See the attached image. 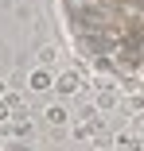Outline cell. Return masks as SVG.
Returning <instances> with one entry per match:
<instances>
[{
	"mask_svg": "<svg viewBox=\"0 0 144 151\" xmlns=\"http://www.w3.org/2000/svg\"><path fill=\"white\" fill-rule=\"evenodd\" d=\"M12 12H16V19H20V23H27V27L43 19V16H39V4H35V0H20V4H16Z\"/></svg>",
	"mask_w": 144,
	"mask_h": 151,
	"instance_id": "cell-5",
	"label": "cell"
},
{
	"mask_svg": "<svg viewBox=\"0 0 144 151\" xmlns=\"http://www.w3.org/2000/svg\"><path fill=\"white\" fill-rule=\"evenodd\" d=\"M12 139L31 143V139H35V116H31V120H12Z\"/></svg>",
	"mask_w": 144,
	"mask_h": 151,
	"instance_id": "cell-6",
	"label": "cell"
},
{
	"mask_svg": "<svg viewBox=\"0 0 144 151\" xmlns=\"http://www.w3.org/2000/svg\"><path fill=\"white\" fill-rule=\"evenodd\" d=\"M97 124H90V120H78V124L70 128V139H78V143H90V139H97Z\"/></svg>",
	"mask_w": 144,
	"mask_h": 151,
	"instance_id": "cell-7",
	"label": "cell"
},
{
	"mask_svg": "<svg viewBox=\"0 0 144 151\" xmlns=\"http://www.w3.org/2000/svg\"><path fill=\"white\" fill-rule=\"evenodd\" d=\"M39 47H47V23L43 19L31 23V50H39Z\"/></svg>",
	"mask_w": 144,
	"mask_h": 151,
	"instance_id": "cell-9",
	"label": "cell"
},
{
	"mask_svg": "<svg viewBox=\"0 0 144 151\" xmlns=\"http://www.w3.org/2000/svg\"><path fill=\"white\" fill-rule=\"evenodd\" d=\"M59 58H63V47H59V43H47V47L35 50V66H51V70H55V66H63Z\"/></svg>",
	"mask_w": 144,
	"mask_h": 151,
	"instance_id": "cell-4",
	"label": "cell"
},
{
	"mask_svg": "<svg viewBox=\"0 0 144 151\" xmlns=\"http://www.w3.org/2000/svg\"><path fill=\"white\" fill-rule=\"evenodd\" d=\"M86 89V78L70 66V70H59V78H55V97H82Z\"/></svg>",
	"mask_w": 144,
	"mask_h": 151,
	"instance_id": "cell-2",
	"label": "cell"
},
{
	"mask_svg": "<svg viewBox=\"0 0 144 151\" xmlns=\"http://www.w3.org/2000/svg\"><path fill=\"white\" fill-rule=\"evenodd\" d=\"M16 4H20V0H0V12H12Z\"/></svg>",
	"mask_w": 144,
	"mask_h": 151,
	"instance_id": "cell-13",
	"label": "cell"
},
{
	"mask_svg": "<svg viewBox=\"0 0 144 151\" xmlns=\"http://www.w3.org/2000/svg\"><path fill=\"white\" fill-rule=\"evenodd\" d=\"M8 93H12V81H8L4 74H0V97H8Z\"/></svg>",
	"mask_w": 144,
	"mask_h": 151,
	"instance_id": "cell-12",
	"label": "cell"
},
{
	"mask_svg": "<svg viewBox=\"0 0 144 151\" xmlns=\"http://www.w3.org/2000/svg\"><path fill=\"white\" fill-rule=\"evenodd\" d=\"M31 58H35V50H31V47H20V50H16V58H12V70L31 74V70H35V62H31Z\"/></svg>",
	"mask_w": 144,
	"mask_h": 151,
	"instance_id": "cell-8",
	"label": "cell"
},
{
	"mask_svg": "<svg viewBox=\"0 0 144 151\" xmlns=\"http://www.w3.org/2000/svg\"><path fill=\"white\" fill-rule=\"evenodd\" d=\"M12 58H16V50H12L8 43H0V74H4V78L12 74Z\"/></svg>",
	"mask_w": 144,
	"mask_h": 151,
	"instance_id": "cell-10",
	"label": "cell"
},
{
	"mask_svg": "<svg viewBox=\"0 0 144 151\" xmlns=\"http://www.w3.org/2000/svg\"><path fill=\"white\" fill-rule=\"evenodd\" d=\"M43 124H47V128L70 124V112H66V105H63V101H47V105H43Z\"/></svg>",
	"mask_w": 144,
	"mask_h": 151,
	"instance_id": "cell-3",
	"label": "cell"
},
{
	"mask_svg": "<svg viewBox=\"0 0 144 151\" xmlns=\"http://www.w3.org/2000/svg\"><path fill=\"white\" fill-rule=\"evenodd\" d=\"M8 120H12V105L0 97V124H8Z\"/></svg>",
	"mask_w": 144,
	"mask_h": 151,
	"instance_id": "cell-11",
	"label": "cell"
},
{
	"mask_svg": "<svg viewBox=\"0 0 144 151\" xmlns=\"http://www.w3.org/2000/svg\"><path fill=\"white\" fill-rule=\"evenodd\" d=\"M55 78H59V70H51V66H35L31 74H27V89H31L35 97H55Z\"/></svg>",
	"mask_w": 144,
	"mask_h": 151,
	"instance_id": "cell-1",
	"label": "cell"
}]
</instances>
